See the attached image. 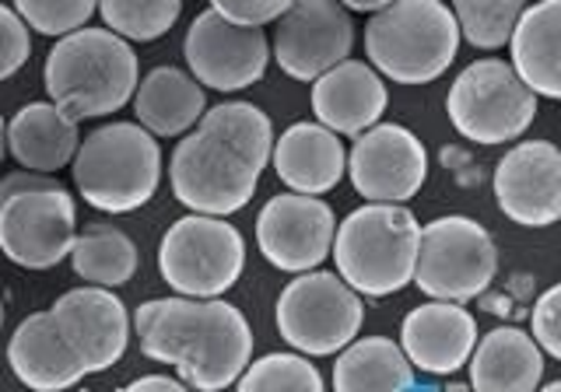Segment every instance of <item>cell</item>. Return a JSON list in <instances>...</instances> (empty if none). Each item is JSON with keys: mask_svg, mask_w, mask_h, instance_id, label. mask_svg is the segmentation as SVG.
<instances>
[{"mask_svg": "<svg viewBox=\"0 0 561 392\" xmlns=\"http://www.w3.org/2000/svg\"><path fill=\"white\" fill-rule=\"evenodd\" d=\"M526 0H453V18L460 39L473 49H502L513 35Z\"/></svg>", "mask_w": 561, "mask_h": 392, "instance_id": "29", "label": "cell"}, {"mask_svg": "<svg viewBox=\"0 0 561 392\" xmlns=\"http://www.w3.org/2000/svg\"><path fill=\"white\" fill-rule=\"evenodd\" d=\"M14 11L22 14L28 28L60 39V35L88 25V18L95 14V0H14Z\"/></svg>", "mask_w": 561, "mask_h": 392, "instance_id": "31", "label": "cell"}, {"mask_svg": "<svg viewBox=\"0 0 561 392\" xmlns=\"http://www.w3.org/2000/svg\"><path fill=\"white\" fill-rule=\"evenodd\" d=\"M271 165L291 193L323 196L344 180L347 151L323 123H295L274 140Z\"/></svg>", "mask_w": 561, "mask_h": 392, "instance_id": "21", "label": "cell"}, {"mask_svg": "<svg viewBox=\"0 0 561 392\" xmlns=\"http://www.w3.org/2000/svg\"><path fill=\"white\" fill-rule=\"evenodd\" d=\"M207 109L204 88L180 67H154L134 88L137 123L154 137H183Z\"/></svg>", "mask_w": 561, "mask_h": 392, "instance_id": "25", "label": "cell"}, {"mask_svg": "<svg viewBox=\"0 0 561 392\" xmlns=\"http://www.w3.org/2000/svg\"><path fill=\"white\" fill-rule=\"evenodd\" d=\"M8 365L18 382L39 392H60L78 385L88 371L78 358V350L67 344L60 326L53 323L49 309L32 312L18 323L8 344Z\"/></svg>", "mask_w": 561, "mask_h": 392, "instance_id": "20", "label": "cell"}, {"mask_svg": "<svg viewBox=\"0 0 561 392\" xmlns=\"http://www.w3.org/2000/svg\"><path fill=\"white\" fill-rule=\"evenodd\" d=\"M495 204L523 228H551L561 218V151L551 140H523L495 169Z\"/></svg>", "mask_w": 561, "mask_h": 392, "instance_id": "17", "label": "cell"}, {"mask_svg": "<svg viewBox=\"0 0 561 392\" xmlns=\"http://www.w3.org/2000/svg\"><path fill=\"white\" fill-rule=\"evenodd\" d=\"M530 336L537 341V347L543 350V358L558 361L561 358V288H548L534 305L530 315Z\"/></svg>", "mask_w": 561, "mask_h": 392, "instance_id": "33", "label": "cell"}, {"mask_svg": "<svg viewBox=\"0 0 561 392\" xmlns=\"http://www.w3.org/2000/svg\"><path fill=\"white\" fill-rule=\"evenodd\" d=\"M95 11L127 43H154L180 22L183 0H95Z\"/></svg>", "mask_w": 561, "mask_h": 392, "instance_id": "28", "label": "cell"}, {"mask_svg": "<svg viewBox=\"0 0 561 392\" xmlns=\"http://www.w3.org/2000/svg\"><path fill=\"white\" fill-rule=\"evenodd\" d=\"M70 266L84 284H99V288H123L137 274V245L127 231L116 224L95 221L75 235L70 245Z\"/></svg>", "mask_w": 561, "mask_h": 392, "instance_id": "27", "label": "cell"}, {"mask_svg": "<svg viewBox=\"0 0 561 392\" xmlns=\"http://www.w3.org/2000/svg\"><path fill=\"white\" fill-rule=\"evenodd\" d=\"M561 0H534L508 35L513 70L537 99H561Z\"/></svg>", "mask_w": 561, "mask_h": 392, "instance_id": "24", "label": "cell"}, {"mask_svg": "<svg viewBox=\"0 0 561 392\" xmlns=\"http://www.w3.org/2000/svg\"><path fill=\"white\" fill-rule=\"evenodd\" d=\"M274 127L253 102H221L183 134L172 151L169 183L175 200L193 214H228L253 200L271 165Z\"/></svg>", "mask_w": 561, "mask_h": 392, "instance_id": "1", "label": "cell"}, {"mask_svg": "<svg viewBox=\"0 0 561 392\" xmlns=\"http://www.w3.org/2000/svg\"><path fill=\"white\" fill-rule=\"evenodd\" d=\"M151 389H162V392H186V382L180 376H140L127 385V392H151Z\"/></svg>", "mask_w": 561, "mask_h": 392, "instance_id": "35", "label": "cell"}, {"mask_svg": "<svg viewBox=\"0 0 561 392\" xmlns=\"http://www.w3.org/2000/svg\"><path fill=\"white\" fill-rule=\"evenodd\" d=\"M421 224L403 204H373L351 210L333 231L330 256L337 274L365 298L397 295L414 277Z\"/></svg>", "mask_w": 561, "mask_h": 392, "instance_id": "4", "label": "cell"}, {"mask_svg": "<svg viewBox=\"0 0 561 392\" xmlns=\"http://www.w3.org/2000/svg\"><path fill=\"white\" fill-rule=\"evenodd\" d=\"M78 235L75 196L46 172L18 169L0 180V253L22 270H53Z\"/></svg>", "mask_w": 561, "mask_h": 392, "instance_id": "7", "label": "cell"}, {"mask_svg": "<svg viewBox=\"0 0 561 392\" xmlns=\"http://www.w3.org/2000/svg\"><path fill=\"white\" fill-rule=\"evenodd\" d=\"M32 57V35L22 14L14 8L0 4V81L14 78Z\"/></svg>", "mask_w": 561, "mask_h": 392, "instance_id": "32", "label": "cell"}, {"mask_svg": "<svg viewBox=\"0 0 561 392\" xmlns=\"http://www.w3.org/2000/svg\"><path fill=\"white\" fill-rule=\"evenodd\" d=\"M183 57L197 84L215 88V92H242L267 74L271 43L263 28L236 25L215 8H207L186 28Z\"/></svg>", "mask_w": 561, "mask_h": 392, "instance_id": "12", "label": "cell"}, {"mask_svg": "<svg viewBox=\"0 0 561 392\" xmlns=\"http://www.w3.org/2000/svg\"><path fill=\"white\" fill-rule=\"evenodd\" d=\"M4 154H8V123L0 116V165H4Z\"/></svg>", "mask_w": 561, "mask_h": 392, "instance_id": "37", "label": "cell"}, {"mask_svg": "<svg viewBox=\"0 0 561 392\" xmlns=\"http://www.w3.org/2000/svg\"><path fill=\"white\" fill-rule=\"evenodd\" d=\"M274 25L271 57L291 81H316L355 46V25L341 0H291Z\"/></svg>", "mask_w": 561, "mask_h": 392, "instance_id": "13", "label": "cell"}, {"mask_svg": "<svg viewBox=\"0 0 561 392\" xmlns=\"http://www.w3.org/2000/svg\"><path fill=\"white\" fill-rule=\"evenodd\" d=\"M70 172L88 207L130 214L145 207L162 183V148L140 123H105L78 145Z\"/></svg>", "mask_w": 561, "mask_h": 392, "instance_id": "6", "label": "cell"}, {"mask_svg": "<svg viewBox=\"0 0 561 392\" xmlns=\"http://www.w3.org/2000/svg\"><path fill=\"white\" fill-rule=\"evenodd\" d=\"M140 354L175 368L186 389L218 392L236 385L253 358V330L232 301L218 298H151L134 312Z\"/></svg>", "mask_w": 561, "mask_h": 392, "instance_id": "2", "label": "cell"}, {"mask_svg": "<svg viewBox=\"0 0 561 392\" xmlns=\"http://www.w3.org/2000/svg\"><path fill=\"white\" fill-rule=\"evenodd\" d=\"M499 274L495 239L463 214H446L421 228L414 277L421 295L438 301H473L491 288Z\"/></svg>", "mask_w": 561, "mask_h": 392, "instance_id": "9", "label": "cell"}, {"mask_svg": "<svg viewBox=\"0 0 561 392\" xmlns=\"http://www.w3.org/2000/svg\"><path fill=\"white\" fill-rule=\"evenodd\" d=\"M236 385L239 392H323V376L306 354H263L256 361L250 358Z\"/></svg>", "mask_w": 561, "mask_h": 392, "instance_id": "30", "label": "cell"}, {"mask_svg": "<svg viewBox=\"0 0 561 392\" xmlns=\"http://www.w3.org/2000/svg\"><path fill=\"white\" fill-rule=\"evenodd\" d=\"M467 368V382L478 392H534L548 371V358L526 330L495 326L473 344Z\"/></svg>", "mask_w": 561, "mask_h": 392, "instance_id": "22", "label": "cell"}, {"mask_svg": "<svg viewBox=\"0 0 561 392\" xmlns=\"http://www.w3.org/2000/svg\"><path fill=\"white\" fill-rule=\"evenodd\" d=\"M245 266V242L236 224L215 214H186L158 242V274L172 291L218 298L232 291Z\"/></svg>", "mask_w": 561, "mask_h": 392, "instance_id": "10", "label": "cell"}, {"mask_svg": "<svg viewBox=\"0 0 561 392\" xmlns=\"http://www.w3.org/2000/svg\"><path fill=\"white\" fill-rule=\"evenodd\" d=\"M53 323L60 326L67 344L78 350L88 376L110 371L119 365L130 344V312L113 295V288H99V284H84L60 295L53 301Z\"/></svg>", "mask_w": 561, "mask_h": 392, "instance_id": "16", "label": "cell"}, {"mask_svg": "<svg viewBox=\"0 0 561 392\" xmlns=\"http://www.w3.org/2000/svg\"><path fill=\"white\" fill-rule=\"evenodd\" d=\"M81 145L78 119H70L53 102H28L8 123V151L22 169L57 175L70 165Z\"/></svg>", "mask_w": 561, "mask_h": 392, "instance_id": "23", "label": "cell"}, {"mask_svg": "<svg viewBox=\"0 0 561 392\" xmlns=\"http://www.w3.org/2000/svg\"><path fill=\"white\" fill-rule=\"evenodd\" d=\"M478 344V323L460 301H438L414 309L400 326V347L414 371L425 376H456Z\"/></svg>", "mask_w": 561, "mask_h": 392, "instance_id": "18", "label": "cell"}, {"mask_svg": "<svg viewBox=\"0 0 561 392\" xmlns=\"http://www.w3.org/2000/svg\"><path fill=\"white\" fill-rule=\"evenodd\" d=\"M0 330H4V298H0Z\"/></svg>", "mask_w": 561, "mask_h": 392, "instance_id": "38", "label": "cell"}, {"mask_svg": "<svg viewBox=\"0 0 561 392\" xmlns=\"http://www.w3.org/2000/svg\"><path fill=\"white\" fill-rule=\"evenodd\" d=\"M365 301L341 274L302 270L277 298V333L306 358H330L362 333Z\"/></svg>", "mask_w": 561, "mask_h": 392, "instance_id": "11", "label": "cell"}, {"mask_svg": "<svg viewBox=\"0 0 561 392\" xmlns=\"http://www.w3.org/2000/svg\"><path fill=\"white\" fill-rule=\"evenodd\" d=\"M341 4L347 8V11H368V14H373V11H379V8H386V4H390V0H341Z\"/></svg>", "mask_w": 561, "mask_h": 392, "instance_id": "36", "label": "cell"}, {"mask_svg": "<svg viewBox=\"0 0 561 392\" xmlns=\"http://www.w3.org/2000/svg\"><path fill=\"white\" fill-rule=\"evenodd\" d=\"M291 0H210L221 18L236 25H250V28H263V25H274L280 14L288 11Z\"/></svg>", "mask_w": 561, "mask_h": 392, "instance_id": "34", "label": "cell"}, {"mask_svg": "<svg viewBox=\"0 0 561 392\" xmlns=\"http://www.w3.org/2000/svg\"><path fill=\"white\" fill-rule=\"evenodd\" d=\"M333 389L337 392H397L414 389L417 376L408 361V354L390 336H355L351 344L337 350V365H333Z\"/></svg>", "mask_w": 561, "mask_h": 392, "instance_id": "26", "label": "cell"}, {"mask_svg": "<svg viewBox=\"0 0 561 392\" xmlns=\"http://www.w3.org/2000/svg\"><path fill=\"white\" fill-rule=\"evenodd\" d=\"M537 95L523 84L513 64L484 57L460 70L453 81L446 113L456 134L473 145L495 148L519 140L537 116Z\"/></svg>", "mask_w": 561, "mask_h": 392, "instance_id": "8", "label": "cell"}, {"mask_svg": "<svg viewBox=\"0 0 561 392\" xmlns=\"http://www.w3.org/2000/svg\"><path fill=\"white\" fill-rule=\"evenodd\" d=\"M140 64L134 46L113 28H75L49 49L43 84L49 102L70 119L119 113L134 99Z\"/></svg>", "mask_w": 561, "mask_h": 392, "instance_id": "3", "label": "cell"}, {"mask_svg": "<svg viewBox=\"0 0 561 392\" xmlns=\"http://www.w3.org/2000/svg\"><path fill=\"white\" fill-rule=\"evenodd\" d=\"M460 49V28L443 0H390L365 25V53L393 84H432Z\"/></svg>", "mask_w": 561, "mask_h": 392, "instance_id": "5", "label": "cell"}, {"mask_svg": "<svg viewBox=\"0 0 561 392\" xmlns=\"http://www.w3.org/2000/svg\"><path fill=\"white\" fill-rule=\"evenodd\" d=\"M312 84V113L316 119L330 127L337 137H358L373 123L382 119L386 102V81L373 64L362 60H341L323 70Z\"/></svg>", "mask_w": 561, "mask_h": 392, "instance_id": "19", "label": "cell"}, {"mask_svg": "<svg viewBox=\"0 0 561 392\" xmlns=\"http://www.w3.org/2000/svg\"><path fill=\"white\" fill-rule=\"evenodd\" d=\"M337 218L327 200L309 193L271 196L256 218V245L263 260L285 274L316 270L333 245Z\"/></svg>", "mask_w": 561, "mask_h": 392, "instance_id": "15", "label": "cell"}, {"mask_svg": "<svg viewBox=\"0 0 561 392\" xmlns=\"http://www.w3.org/2000/svg\"><path fill=\"white\" fill-rule=\"evenodd\" d=\"M344 172L365 200L408 204L428 180V151L400 123H373L358 134Z\"/></svg>", "mask_w": 561, "mask_h": 392, "instance_id": "14", "label": "cell"}]
</instances>
